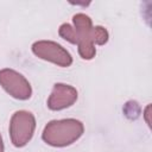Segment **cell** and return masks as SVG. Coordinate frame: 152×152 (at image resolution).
Here are the masks:
<instances>
[{"label": "cell", "mask_w": 152, "mask_h": 152, "mask_svg": "<svg viewBox=\"0 0 152 152\" xmlns=\"http://www.w3.org/2000/svg\"><path fill=\"white\" fill-rule=\"evenodd\" d=\"M77 99V91L69 86L57 83L53 87V91L48 101V106L52 110H59L69 107Z\"/></svg>", "instance_id": "4"}, {"label": "cell", "mask_w": 152, "mask_h": 152, "mask_svg": "<svg viewBox=\"0 0 152 152\" xmlns=\"http://www.w3.org/2000/svg\"><path fill=\"white\" fill-rule=\"evenodd\" d=\"M0 83L2 84V87H7L13 84L12 87H10L8 89H6L13 97L19 99V100H26L31 96V87L30 83L18 72H15L14 70L11 69H4L0 71Z\"/></svg>", "instance_id": "3"}, {"label": "cell", "mask_w": 152, "mask_h": 152, "mask_svg": "<svg viewBox=\"0 0 152 152\" xmlns=\"http://www.w3.org/2000/svg\"><path fill=\"white\" fill-rule=\"evenodd\" d=\"M34 127H36V122L31 113L24 110L14 113L10 127L13 145L17 147H21L26 145L27 141L32 138Z\"/></svg>", "instance_id": "1"}, {"label": "cell", "mask_w": 152, "mask_h": 152, "mask_svg": "<svg viewBox=\"0 0 152 152\" xmlns=\"http://www.w3.org/2000/svg\"><path fill=\"white\" fill-rule=\"evenodd\" d=\"M32 51L38 57L51 61L61 66H69L72 62L70 53L53 42H37L32 45Z\"/></svg>", "instance_id": "2"}]
</instances>
